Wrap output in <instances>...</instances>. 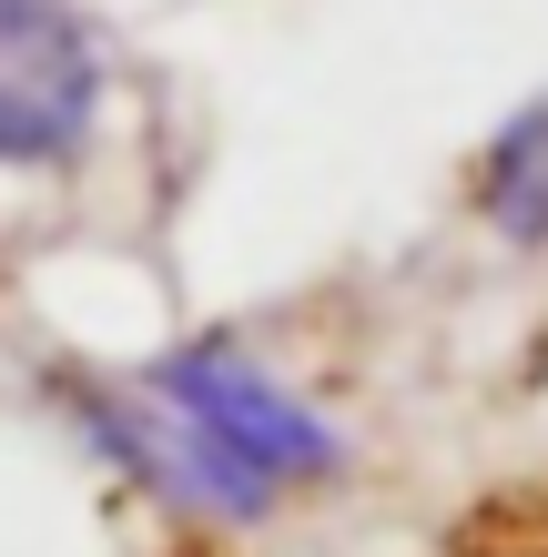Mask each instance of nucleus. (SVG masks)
Here are the masks:
<instances>
[{
  "label": "nucleus",
  "mask_w": 548,
  "mask_h": 557,
  "mask_svg": "<svg viewBox=\"0 0 548 557\" xmlns=\"http://www.w3.org/2000/svg\"><path fill=\"white\" fill-rule=\"evenodd\" d=\"M51 396L112 476L183 517H275L284 497L345 476L336 416L305 406L244 335H183L133 375L72 366Z\"/></svg>",
  "instance_id": "1"
},
{
  "label": "nucleus",
  "mask_w": 548,
  "mask_h": 557,
  "mask_svg": "<svg viewBox=\"0 0 548 557\" xmlns=\"http://www.w3.org/2000/svg\"><path fill=\"white\" fill-rule=\"evenodd\" d=\"M112 112V41L82 0H0V173H82Z\"/></svg>",
  "instance_id": "2"
},
{
  "label": "nucleus",
  "mask_w": 548,
  "mask_h": 557,
  "mask_svg": "<svg viewBox=\"0 0 548 557\" xmlns=\"http://www.w3.org/2000/svg\"><path fill=\"white\" fill-rule=\"evenodd\" d=\"M467 213L508 253H548V102H519L467 162Z\"/></svg>",
  "instance_id": "3"
},
{
  "label": "nucleus",
  "mask_w": 548,
  "mask_h": 557,
  "mask_svg": "<svg viewBox=\"0 0 548 557\" xmlns=\"http://www.w3.org/2000/svg\"><path fill=\"white\" fill-rule=\"evenodd\" d=\"M447 557H548V486H508V497H488L458 537H447Z\"/></svg>",
  "instance_id": "4"
}]
</instances>
